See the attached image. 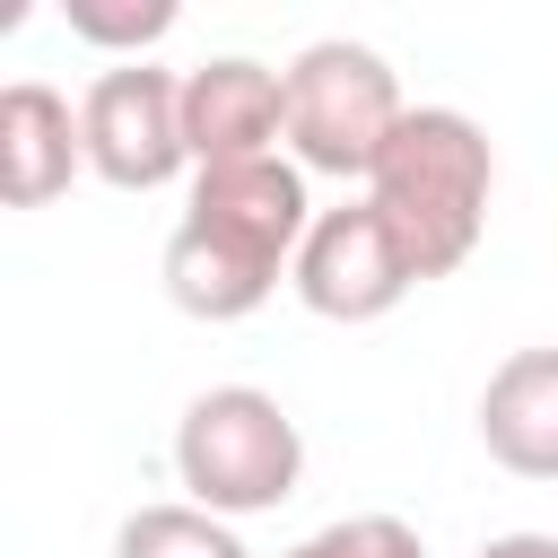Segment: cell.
I'll use <instances>...</instances> for the list:
<instances>
[{"mask_svg":"<svg viewBox=\"0 0 558 558\" xmlns=\"http://www.w3.org/2000/svg\"><path fill=\"white\" fill-rule=\"evenodd\" d=\"M480 558H558V541H549V532H497Z\"/></svg>","mask_w":558,"mask_h":558,"instance_id":"obj_13","label":"cell"},{"mask_svg":"<svg viewBox=\"0 0 558 558\" xmlns=\"http://www.w3.org/2000/svg\"><path fill=\"white\" fill-rule=\"evenodd\" d=\"M61 17H70L78 44L131 52V61H148V44L174 35V0H61Z\"/></svg>","mask_w":558,"mask_h":558,"instance_id":"obj_11","label":"cell"},{"mask_svg":"<svg viewBox=\"0 0 558 558\" xmlns=\"http://www.w3.org/2000/svg\"><path fill=\"white\" fill-rule=\"evenodd\" d=\"M401 78L375 44H349V35H323L288 61V157L305 174H340V183H366L384 140L401 131Z\"/></svg>","mask_w":558,"mask_h":558,"instance_id":"obj_4","label":"cell"},{"mask_svg":"<svg viewBox=\"0 0 558 558\" xmlns=\"http://www.w3.org/2000/svg\"><path fill=\"white\" fill-rule=\"evenodd\" d=\"M279 558H427V541H418L401 514H340V523L305 532V541L279 549Z\"/></svg>","mask_w":558,"mask_h":558,"instance_id":"obj_12","label":"cell"},{"mask_svg":"<svg viewBox=\"0 0 558 558\" xmlns=\"http://www.w3.org/2000/svg\"><path fill=\"white\" fill-rule=\"evenodd\" d=\"M183 140H192V174L279 157V140H288V70H262L253 52H218V61L183 70Z\"/></svg>","mask_w":558,"mask_h":558,"instance_id":"obj_7","label":"cell"},{"mask_svg":"<svg viewBox=\"0 0 558 558\" xmlns=\"http://www.w3.org/2000/svg\"><path fill=\"white\" fill-rule=\"evenodd\" d=\"M113 558H253V549L235 541L227 514H209V506L183 497V506H140V514H122Z\"/></svg>","mask_w":558,"mask_h":558,"instance_id":"obj_10","label":"cell"},{"mask_svg":"<svg viewBox=\"0 0 558 558\" xmlns=\"http://www.w3.org/2000/svg\"><path fill=\"white\" fill-rule=\"evenodd\" d=\"M174 480L209 514H270L305 480V436L262 384H209L174 418Z\"/></svg>","mask_w":558,"mask_h":558,"instance_id":"obj_3","label":"cell"},{"mask_svg":"<svg viewBox=\"0 0 558 558\" xmlns=\"http://www.w3.org/2000/svg\"><path fill=\"white\" fill-rule=\"evenodd\" d=\"M78 131H87V174H105L113 192H157L192 166L183 78L157 70V61H113L78 96Z\"/></svg>","mask_w":558,"mask_h":558,"instance_id":"obj_5","label":"cell"},{"mask_svg":"<svg viewBox=\"0 0 558 558\" xmlns=\"http://www.w3.org/2000/svg\"><path fill=\"white\" fill-rule=\"evenodd\" d=\"M480 445L514 480H558V349H514L480 392Z\"/></svg>","mask_w":558,"mask_h":558,"instance_id":"obj_9","label":"cell"},{"mask_svg":"<svg viewBox=\"0 0 558 558\" xmlns=\"http://www.w3.org/2000/svg\"><path fill=\"white\" fill-rule=\"evenodd\" d=\"M78 166H87V131H78L70 96L44 87V78L0 87V201L9 209H44V201L70 192Z\"/></svg>","mask_w":558,"mask_h":558,"instance_id":"obj_8","label":"cell"},{"mask_svg":"<svg viewBox=\"0 0 558 558\" xmlns=\"http://www.w3.org/2000/svg\"><path fill=\"white\" fill-rule=\"evenodd\" d=\"M488 192H497L488 131L471 113H453V105H410L401 131L384 140L375 174H366V201L384 209V227L401 235L418 279H445V270H462L480 253Z\"/></svg>","mask_w":558,"mask_h":558,"instance_id":"obj_2","label":"cell"},{"mask_svg":"<svg viewBox=\"0 0 558 558\" xmlns=\"http://www.w3.org/2000/svg\"><path fill=\"white\" fill-rule=\"evenodd\" d=\"M288 288L323 323H375L418 288V270H410V253H401V235L384 227L375 201H340V209H314Z\"/></svg>","mask_w":558,"mask_h":558,"instance_id":"obj_6","label":"cell"},{"mask_svg":"<svg viewBox=\"0 0 558 558\" xmlns=\"http://www.w3.org/2000/svg\"><path fill=\"white\" fill-rule=\"evenodd\" d=\"M305 227H314V201L296 157L209 166L192 174L183 227L166 235V296L192 323H244L279 288V270H296Z\"/></svg>","mask_w":558,"mask_h":558,"instance_id":"obj_1","label":"cell"}]
</instances>
